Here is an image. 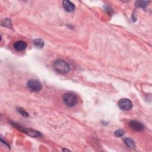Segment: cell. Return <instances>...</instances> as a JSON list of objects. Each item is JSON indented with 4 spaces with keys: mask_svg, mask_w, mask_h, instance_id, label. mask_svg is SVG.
Segmentation results:
<instances>
[{
    "mask_svg": "<svg viewBox=\"0 0 152 152\" xmlns=\"http://www.w3.org/2000/svg\"><path fill=\"white\" fill-rule=\"evenodd\" d=\"M54 68L55 71L60 74H66L69 71L68 64L62 60H57L54 63Z\"/></svg>",
    "mask_w": 152,
    "mask_h": 152,
    "instance_id": "6da1fadb",
    "label": "cell"
},
{
    "mask_svg": "<svg viewBox=\"0 0 152 152\" xmlns=\"http://www.w3.org/2000/svg\"><path fill=\"white\" fill-rule=\"evenodd\" d=\"M63 101L68 107H73L77 103V98L73 93H68L63 96Z\"/></svg>",
    "mask_w": 152,
    "mask_h": 152,
    "instance_id": "7a4b0ae2",
    "label": "cell"
},
{
    "mask_svg": "<svg viewBox=\"0 0 152 152\" xmlns=\"http://www.w3.org/2000/svg\"><path fill=\"white\" fill-rule=\"evenodd\" d=\"M27 86L28 87L33 91H39L42 89V84L37 80H29L27 83Z\"/></svg>",
    "mask_w": 152,
    "mask_h": 152,
    "instance_id": "3957f363",
    "label": "cell"
},
{
    "mask_svg": "<svg viewBox=\"0 0 152 152\" xmlns=\"http://www.w3.org/2000/svg\"><path fill=\"white\" fill-rule=\"evenodd\" d=\"M118 107L123 111H128L133 108V103L128 99H121L118 102Z\"/></svg>",
    "mask_w": 152,
    "mask_h": 152,
    "instance_id": "277c9868",
    "label": "cell"
},
{
    "mask_svg": "<svg viewBox=\"0 0 152 152\" xmlns=\"http://www.w3.org/2000/svg\"><path fill=\"white\" fill-rule=\"evenodd\" d=\"M129 126L132 130L135 131H141L144 128L143 124L137 121H131L129 122Z\"/></svg>",
    "mask_w": 152,
    "mask_h": 152,
    "instance_id": "5b68a950",
    "label": "cell"
},
{
    "mask_svg": "<svg viewBox=\"0 0 152 152\" xmlns=\"http://www.w3.org/2000/svg\"><path fill=\"white\" fill-rule=\"evenodd\" d=\"M13 47L14 50H16L17 51H22L26 48L27 44L24 41H20L14 43Z\"/></svg>",
    "mask_w": 152,
    "mask_h": 152,
    "instance_id": "8992f818",
    "label": "cell"
},
{
    "mask_svg": "<svg viewBox=\"0 0 152 152\" xmlns=\"http://www.w3.org/2000/svg\"><path fill=\"white\" fill-rule=\"evenodd\" d=\"M63 5L64 9L68 12H73L74 11L76 7L73 3L70 2L68 0H65L63 1Z\"/></svg>",
    "mask_w": 152,
    "mask_h": 152,
    "instance_id": "52a82bcc",
    "label": "cell"
},
{
    "mask_svg": "<svg viewBox=\"0 0 152 152\" xmlns=\"http://www.w3.org/2000/svg\"><path fill=\"white\" fill-rule=\"evenodd\" d=\"M23 131H25L27 134L29 135L31 137H38L41 136V134L37 131H35L32 129H29V128H26V129H23Z\"/></svg>",
    "mask_w": 152,
    "mask_h": 152,
    "instance_id": "ba28073f",
    "label": "cell"
},
{
    "mask_svg": "<svg viewBox=\"0 0 152 152\" xmlns=\"http://www.w3.org/2000/svg\"><path fill=\"white\" fill-rule=\"evenodd\" d=\"M124 141L125 143V144L128 146L130 148H134L135 147V143L133 141V140L130 139V138H125L124 140Z\"/></svg>",
    "mask_w": 152,
    "mask_h": 152,
    "instance_id": "9c48e42d",
    "label": "cell"
},
{
    "mask_svg": "<svg viewBox=\"0 0 152 152\" xmlns=\"http://www.w3.org/2000/svg\"><path fill=\"white\" fill-rule=\"evenodd\" d=\"M34 43L35 46H37V47H38V48H40L43 47V46H44V42L41 39H35L34 41Z\"/></svg>",
    "mask_w": 152,
    "mask_h": 152,
    "instance_id": "30bf717a",
    "label": "cell"
},
{
    "mask_svg": "<svg viewBox=\"0 0 152 152\" xmlns=\"http://www.w3.org/2000/svg\"><path fill=\"white\" fill-rule=\"evenodd\" d=\"M149 1H136L135 5L138 7H145L149 4Z\"/></svg>",
    "mask_w": 152,
    "mask_h": 152,
    "instance_id": "8fae6325",
    "label": "cell"
},
{
    "mask_svg": "<svg viewBox=\"0 0 152 152\" xmlns=\"http://www.w3.org/2000/svg\"><path fill=\"white\" fill-rule=\"evenodd\" d=\"M2 25L6 27H8V28H12L11 27V20L8 19H6L2 21Z\"/></svg>",
    "mask_w": 152,
    "mask_h": 152,
    "instance_id": "7c38bea8",
    "label": "cell"
},
{
    "mask_svg": "<svg viewBox=\"0 0 152 152\" xmlns=\"http://www.w3.org/2000/svg\"><path fill=\"white\" fill-rule=\"evenodd\" d=\"M17 111H18V112H19L20 114H21L23 116H26V117H27V116H29V114H28L24 109H23L19 108L17 109Z\"/></svg>",
    "mask_w": 152,
    "mask_h": 152,
    "instance_id": "4fadbf2b",
    "label": "cell"
},
{
    "mask_svg": "<svg viewBox=\"0 0 152 152\" xmlns=\"http://www.w3.org/2000/svg\"><path fill=\"white\" fill-rule=\"evenodd\" d=\"M124 134V132L121 130H116L115 132V135L116 137H122L123 135Z\"/></svg>",
    "mask_w": 152,
    "mask_h": 152,
    "instance_id": "5bb4252c",
    "label": "cell"
}]
</instances>
